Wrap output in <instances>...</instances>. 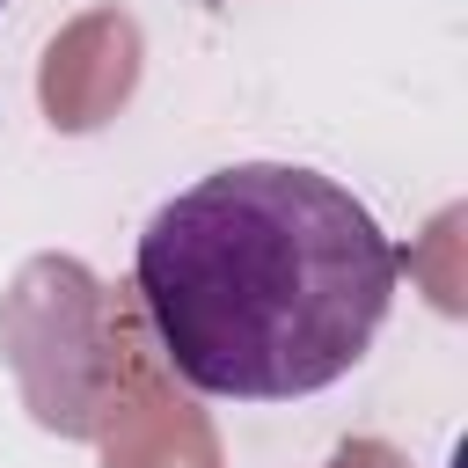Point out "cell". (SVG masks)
<instances>
[{
    "label": "cell",
    "mask_w": 468,
    "mask_h": 468,
    "mask_svg": "<svg viewBox=\"0 0 468 468\" xmlns=\"http://www.w3.org/2000/svg\"><path fill=\"white\" fill-rule=\"evenodd\" d=\"M161 358L219 402L336 388L395 307V241L329 176L241 161L176 190L132 256Z\"/></svg>",
    "instance_id": "obj_1"
}]
</instances>
